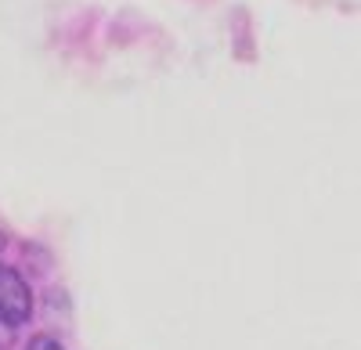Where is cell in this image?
Here are the masks:
<instances>
[{
  "label": "cell",
  "instance_id": "cell-1",
  "mask_svg": "<svg viewBox=\"0 0 361 350\" xmlns=\"http://www.w3.org/2000/svg\"><path fill=\"white\" fill-rule=\"evenodd\" d=\"M29 314H33V293H29V282L15 268L0 264V325L18 329V325L29 322Z\"/></svg>",
  "mask_w": 361,
  "mask_h": 350
},
{
  "label": "cell",
  "instance_id": "cell-2",
  "mask_svg": "<svg viewBox=\"0 0 361 350\" xmlns=\"http://www.w3.org/2000/svg\"><path fill=\"white\" fill-rule=\"evenodd\" d=\"M25 350H66L62 343H58L54 336H33V339H29V346Z\"/></svg>",
  "mask_w": 361,
  "mask_h": 350
},
{
  "label": "cell",
  "instance_id": "cell-3",
  "mask_svg": "<svg viewBox=\"0 0 361 350\" xmlns=\"http://www.w3.org/2000/svg\"><path fill=\"white\" fill-rule=\"evenodd\" d=\"M0 246H4V239H0Z\"/></svg>",
  "mask_w": 361,
  "mask_h": 350
}]
</instances>
